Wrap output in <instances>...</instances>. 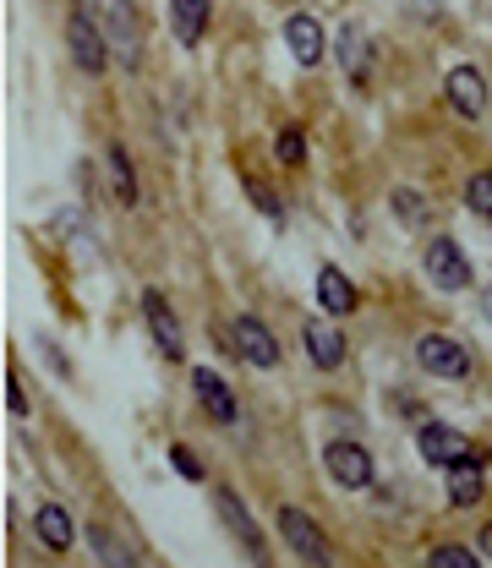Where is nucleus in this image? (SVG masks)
Here are the masks:
<instances>
[{
  "label": "nucleus",
  "mask_w": 492,
  "mask_h": 568,
  "mask_svg": "<svg viewBox=\"0 0 492 568\" xmlns=\"http://www.w3.org/2000/svg\"><path fill=\"white\" fill-rule=\"evenodd\" d=\"M422 459L427 465H438V470H455V465H482V454H477V443L466 437V432H455V426H422Z\"/></svg>",
  "instance_id": "1"
},
{
  "label": "nucleus",
  "mask_w": 492,
  "mask_h": 568,
  "mask_svg": "<svg viewBox=\"0 0 492 568\" xmlns=\"http://www.w3.org/2000/svg\"><path fill=\"white\" fill-rule=\"evenodd\" d=\"M280 536L291 542V553L296 558H307L313 568H328L334 564V553H328V536L302 514V509H280Z\"/></svg>",
  "instance_id": "2"
},
{
  "label": "nucleus",
  "mask_w": 492,
  "mask_h": 568,
  "mask_svg": "<svg viewBox=\"0 0 492 568\" xmlns=\"http://www.w3.org/2000/svg\"><path fill=\"white\" fill-rule=\"evenodd\" d=\"M416 361H422V372L449 378V383L471 378V356H466V345H460V339H444V334H427V339L416 345Z\"/></svg>",
  "instance_id": "3"
},
{
  "label": "nucleus",
  "mask_w": 492,
  "mask_h": 568,
  "mask_svg": "<svg viewBox=\"0 0 492 568\" xmlns=\"http://www.w3.org/2000/svg\"><path fill=\"white\" fill-rule=\"evenodd\" d=\"M328 476L345 487V492H361V487H372V454L361 448V443H350V437H339V443H328Z\"/></svg>",
  "instance_id": "4"
},
{
  "label": "nucleus",
  "mask_w": 492,
  "mask_h": 568,
  "mask_svg": "<svg viewBox=\"0 0 492 568\" xmlns=\"http://www.w3.org/2000/svg\"><path fill=\"white\" fill-rule=\"evenodd\" d=\"M66 39H72V61H77L88 77H99V72H105V55H110V39L94 28V17L72 11V22H66Z\"/></svg>",
  "instance_id": "5"
},
{
  "label": "nucleus",
  "mask_w": 492,
  "mask_h": 568,
  "mask_svg": "<svg viewBox=\"0 0 492 568\" xmlns=\"http://www.w3.org/2000/svg\"><path fill=\"white\" fill-rule=\"evenodd\" d=\"M444 94H449V105H455L466 121H482V116H488V77H482L477 66H455V72L444 77Z\"/></svg>",
  "instance_id": "6"
},
{
  "label": "nucleus",
  "mask_w": 492,
  "mask_h": 568,
  "mask_svg": "<svg viewBox=\"0 0 492 568\" xmlns=\"http://www.w3.org/2000/svg\"><path fill=\"white\" fill-rule=\"evenodd\" d=\"M105 39H110V50L121 55V66H132V72H138L143 39H138V11H132V0H110V22H105Z\"/></svg>",
  "instance_id": "7"
},
{
  "label": "nucleus",
  "mask_w": 492,
  "mask_h": 568,
  "mask_svg": "<svg viewBox=\"0 0 492 568\" xmlns=\"http://www.w3.org/2000/svg\"><path fill=\"white\" fill-rule=\"evenodd\" d=\"M427 274H433V284H444V290H466V284H471V263H466L460 241L438 236V241L427 247Z\"/></svg>",
  "instance_id": "8"
},
{
  "label": "nucleus",
  "mask_w": 492,
  "mask_h": 568,
  "mask_svg": "<svg viewBox=\"0 0 492 568\" xmlns=\"http://www.w3.org/2000/svg\"><path fill=\"white\" fill-rule=\"evenodd\" d=\"M230 334H236V350H241L252 367H263V372H269V367H280V339H274L258 317H236V323H230Z\"/></svg>",
  "instance_id": "9"
},
{
  "label": "nucleus",
  "mask_w": 492,
  "mask_h": 568,
  "mask_svg": "<svg viewBox=\"0 0 492 568\" xmlns=\"http://www.w3.org/2000/svg\"><path fill=\"white\" fill-rule=\"evenodd\" d=\"M285 39H291V55H296L302 66H318V61H324V22H318L313 11H296V17L285 22Z\"/></svg>",
  "instance_id": "10"
},
{
  "label": "nucleus",
  "mask_w": 492,
  "mask_h": 568,
  "mask_svg": "<svg viewBox=\"0 0 492 568\" xmlns=\"http://www.w3.org/2000/svg\"><path fill=\"white\" fill-rule=\"evenodd\" d=\"M192 389H197V405L214 416V422H236V394L225 389V378L214 367H197L192 372Z\"/></svg>",
  "instance_id": "11"
},
{
  "label": "nucleus",
  "mask_w": 492,
  "mask_h": 568,
  "mask_svg": "<svg viewBox=\"0 0 492 568\" xmlns=\"http://www.w3.org/2000/svg\"><path fill=\"white\" fill-rule=\"evenodd\" d=\"M143 312H149V328H154V339H160V350L170 361H181V350H186V339H181V323H175V312H170V301H164L160 290H149L143 295Z\"/></svg>",
  "instance_id": "12"
},
{
  "label": "nucleus",
  "mask_w": 492,
  "mask_h": 568,
  "mask_svg": "<svg viewBox=\"0 0 492 568\" xmlns=\"http://www.w3.org/2000/svg\"><path fill=\"white\" fill-rule=\"evenodd\" d=\"M302 339H307V356H313V361H318L324 372H334V367L345 361V334H339L334 323H324V317H313Z\"/></svg>",
  "instance_id": "13"
},
{
  "label": "nucleus",
  "mask_w": 492,
  "mask_h": 568,
  "mask_svg": "<svg viewBox=\"0 0 492 568\" xmlns=\"http://www.w3.org/2000/svg\"><path fill=\"white\" fill-rule=\"evenodd\" d=\"M214 503H219V514H225V525L236 531V542H241V547H247V553L258 558V553H263V536H258V525H252V514L241 509V498H236V492H219Z\"/></svg>",
  "instance_id": "14"
},
{
  "label": "nucleus",
  "mask_w": 492,
  "mask_h": 568,
  "mask_svg": "<svg viewBox=\"0 0 492 568\" xmlns=\"http://www.w3.org/2000/svg\"><path fill=\"white\" fill-rule=\"evenodd\" d=\"M33 531H39V542H44L50 553H66V547H72V514H66L61 503H44V509L33 514Z\"/></svg>",
  "instance_id": "15"
},
{
  "label": "nucleus",
  "mask_w": 492,
  "mask_h": 568,
  "mask_svg": "<svg viewBox=\"0 0 492 568\" xmlns=\"http://www.w3.org/2000/svg\"><path fill=\"white\" fill-rule=\"evenodd\" d=\"M318 301H324V312L345 317V312H356V284L328 263V269H318Z\"/></svg>",
  "instance_id": "16"
},
{
  "label": "nucleus",
  "mask_w": 492,
  "mask_h": 568,
  "mask_svg": "<svg viewBox=\"0 0 492 568\" xmlns=\"http://www.w3.org/2000/svg\"><path fill=\"white\" fill-rule=\"evenodd\" d=\"M170 28L181 44H197L208 28V0H170Z\"/></svg>",
  "instance_id": "17"
},
{
  "label": "nucleus",
  "mask_w": 492,
  "mask_h": 568,
  "mask_svg": "<svg viewBox=\"0 0 492 568\" xmlns=\"http://www.w3.org/2000/svg\"><path fill=\"white\" fill-rule=\"evenodd\" d=\"M88 542H94V553L105 558L110 568H138V553H127V542L116 536V531H105V525H88Z\"/></svg>",
  "instance_id": "18"
},
{
  "label": "nucleus",
  "mask_w": 492,
  "mask_h": 568,
  "mask_svg": "<svg viewBox=\"0 0 492 568\" xmlns=\"http://www.w3.org/2000/svg\"><path fill=\"white\" fill-rule=\"evenodd\" d=\"M449 498H455L460 509L482 503V465H455V470H449Z\"/></svg>",
  "instance_id": "19"
},
{
  "label": "nucleus",
  "mask_w": 492,
  "mask_h": 568,
  "mask_svg": "<svg viewBox=\"0 0 492 568\" xmlns=\"http://www.w3.org/2000/svg\"><path fill=\"white\" fill-rule=\"evenodd\" d=\"M110 186H116V203H138V175H132V159L127 148H110Z\"/></svg>",
  "instance_id": "20"
},
{
  "label": "nucleus",
  "mask_w": 492,
  "mask_h": 568,
  "mask_svg": "<svg viewBox=\"0 0 492 568\" xmlns=\"http://www.w3.org/2000/svg\"><path fill=\"white\" fill-rule=\"evenodd\" d=\"M367 55H372V50H367V33L350 22V28L339 33V61H345V72H350V77H361V72H367Z\"/></svg>",
  "instance_id": "21"
},
{
  "label": "nucleus",
  "mask_w": 492,
  "mask_h": 568,
  "mask_svg": "<svg viewBox=\"0 0 492 568\" xmlns=\"http://www.w3.org/2000/svg\"><path fill=\"white\" fill-rule=\"evenodd\" d=\"M427 568H477V558H471L466 547L444 542V547H433V553H427Z\"/></svg>",
  "instance_id": "22"
},
{
  "label": "nucleus",
  "mask_w": 492,
  "mask_h": 568,
  "mask_svg": "<svg viewBox=\"0 0 492 568\" xmlns=\"http://www.w3.org/2000/svg\"><path fill=\"white\" fill-rule=\"evenodd\" d=\"M394 214H400L405 225H427V203H422V192H394Z\"/></svg>",
  "instance_id": "23"
},
{
  "label": "nucleus",
  "mask_w": 492,
  "mask_h": 568,
  "mask_svg": "<svg viewBox=\"0 0 492 568\" xmlns=\"http://www.w3.org/2000/svg\"><path fill=\"white\" fill-rule=\"evenodd\" d=\"M170 465H175V476H186V481H203V459H197L192 448H181V443H175V448H170Z\"/></svg>",
  "instance_id": "24"
},
{
  "label": "nucleus",
  "mask_w": 492,
  "mask_h": 568,
  "mask_svg": "<svg viewBox=\"0 0 492 568\" xmlns=\"http://www.w3.org/2000/svg\"><path fill=\"white\" fill-rule=\"evenodd\" d=\"M466 203H471L477 214H488L492 219V175H477V181L466 186Z\"/></svg>",
  "instance_id": "25"
},
{
  "label": "nucleus",
  "mask_w": 492,
  "mask_h": 568,
  "mask_svg": "<svg viewBox=\"0 0 492 568\" xmlns=\"http://www.w3.org/2000/svg\"><path fill=\"white\" fill-rule=\"evenodd\" d=\"M280 159H285V164H302V159H307V138H302L296 127L280 132Z\"/></svg>",
  "instance_id": "26"
},
{
  "label": "nucleus",
  "mask_w": 492,
  "mask_h": 568,
  "mask_svg": "<svg viewBox=\"0 0 492 568\" xmlns=\"http://www.w3.org/2000/svg\"><path fill=\"white\" fill-rule=\"evenodd\" d=\"M6 411H11V416H28V394H22V378H17V372H6Z\"/></svg>",
  "instance_id": "27"
},
{
  "label": "nucleus",
  "mask_w": 492,
  "mask_h": 568,
  "mask_svg": "<svg viewBox=\"0 0 492 568\" xmlns=\"http://www.w3.org/2000/svg\"><path fill=\"white\" fill-rule=\"evenodd\" d=\"M252 197H258V208H263L269 219H280V203H274V192H263V186H252Z\"/></svg>",
  "instance_id": "28"
},
{
  "label": "nucleus",
  "mask_w": 492,
  "mask_h": 568,
  "mask_svg": "<svg viewBox=\"0 0 492 568\" xmlns=\"http://www.w3.org/2000/svg\"><path fill=\"white\" fill-rule=\"evenodd\" d=\"M72 11H83V17H94V11H99V0H72Z\"/></svg>",
  "instance_id": "29"
},
{
  "label": "nucleus",
  "mask_w": 492,
  "mask_h": 568,
  "mask_svg": "<svg viewBox=\"0 0 492 568\" xmlns=\"http://www.w3.org/2000/svg\"><path fill=\"white\" fill-rule=\"evenodd\" d=\"M482 547H488V553H492V525H482Z\"/></svg>",
  "instance_id": "30"
},
{
  "label": "nucleus",
  "mask_w": 492,
  "mask_h": 568,
  "mask_svg": "<svg viewBox=\"0 0 492 568\" xmlns=\"http://www.w3.org/2000/svg\"><path fill=\"white\" fill-rule=\"evenodd\" d=\"M488 317H492V290H488Z\"/></svg>",
  "instance_id": "31"
},
{
  "label": "nucleus",
  "mask_w": 492,
  "mask_h": 568,
  "mask_svg": "<svg viewBox=\"0 0 492 568\" xmlns=\"http://www.w3.org/2000/svg\"><path fill=\"white\" fill-rule=\"evenodd\" d=\"M258 568H269V564H263V558H258Z\"/></svg>",
  "instance_id": "32"
}]
</instances>
